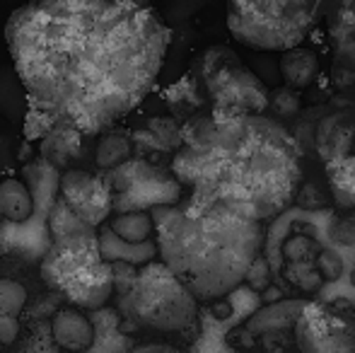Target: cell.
I'll return each instance as SVG.
<instances>
[{"label": "cell", "instance_id": "1", "mask_svg": "<svg viewBox=\"0 0 355 353\" xmlns=\"http://www.w3.org/2000/svg\"><path fill=\"white\" fill-rule=\"evenodd\" d=\"M5 44L29 97L61 126L94 136L153 92L169 29L150 5L29 0L5 22Z\"/></svg>", "mask_w": 355, "mask_h": 353}, {"label": "cell", "instance_id": "2", "mask_svg": "<svg viewBox=\"0 0 355 353\" xmlns=\"http://www.w3.org/2000/svg\"><path fill=\"white\" fill-rule=\"evenodd\" d=\"M172 177L191 189V196L261 223L297 198L302 155L297 141L263 114H211L184 128Z\"/></svg>", "mask_w": 355, "mask_h": 353}, {"label": "cell", "instance_id": "3", "mask_svg": "<svg viewBox=\"0 0 355 353\" xmlns=\"http://www.w3.org/2000/svg\"><path fill=\"white\" fill-rule=\"evenodd\" d=\"M159 261L196 300H220L249 276L263 245V227L215 201L189 196L153 206Z\"/></svg>", "mask_w": 355, "mask_h": 353}, {"label": "cell", "instance_id": "4", "mask_svg": "<svg viewBox=\"0 0 355 353\" xmlns=\"http://www.w3.org/2000/svg\"><path fill=\"white\" fill-rule=\"evenodd\" d=\"M128 271V281L119 286V312L128 325L164 334L201 327L198 300L162 261H148Z\"/></svg>", "mask_w": 355, "mask_h": 353}, {"label": "cell", "instance_id": "5", "mask_svg": "<svg viewBox=\"0 0 355 353\" xmlns=\"http://www.w3.org/2000/svg\"><path fill=\"white\" fill-rule=\"evenodd\" d=\"M44 283L61 293L78 310L104 307L114 295L116 271L104 259L102 240L94 230H83L53 240L39 264Z\"/></svg>", "mask_w": 355, "mask_h": 353}, {"label": "cell", "instance_id": "6", "mask_svg": "<svg viewBox=\"0 0 355 353\" xmlns=\"http://www.w3.org/2000/svg\"><path fill=\"white\" fill-rule=\"evenodd\" d=\"M329 0H227V29L257 51H290L327 17Z\"/></svg>", "mask_w": 355, "mask_h": 353}, {"label": "cell", "instance_id": "7", "mask_svg": "<svg viewBox=\"0 0 355 353\" xmlns=\"http://www.w3.org/2000/svg\"><path fill=\"white\" fill-rule=\"evenodd\" d=\"M196 76L211 97L215 117L263 114L268 107V89L230 49H208L196 61Z\"/></svg>", "mask_w": 355, "mask_h": 353}, {"label": "cell", "instance_id": "8", "mask_svg": "<svg viewBox=\"0 0 355 353\" xmlns=\"http://www.w3.org/2000/svg\"><path fill=\"white\" fill-rule=\"evenodd\" d=\"M297 353H355V312L329 302H307L295 322Z\"/></svg>", "mask_w": 355, "mask_h": 353}, {"label": "cell", "instance_id": "9", "mask_svg": "<svg viewBox=\"0 0 355 353\" xmlns=\"http://www.w3.org/2000/svg\"><path fill=\"white\" fill-rule=\"evenodd\" d=\"M58 201L78 218L83 225L99 227L114 208V191L107 177L92 175L87 170H66L58 177Z\"/></svg>", "mask_w": 355, "mask_h": 353}, {"label": "cell", "instance_id": "10", "mask_svg": "<svg viewBox=\"0 0 355 353\" xmlns=\"http://www.w3.org/2000/svg\"><path fill=\"white\" fill-rule=\"evenodd\" d=\"M307 307V300H278L254 312L242 327L244 346L263 353H293L295 346V322Z\"/></svg>", "mask_w": 355, "mask_h": 353}, {"label": "cell", "instance_id": "11", "mask_svg": "<svg viewBox=\"0 0 355 353\" xmlns=\"http://www.w3.org/2000/svg\"><path fill=\"white\" fill-rule=\"evenodd\" d=\"M51 336L63 353H85L94 344V325L78 307H63L51 317Z\"/></svg>", "mask_w": 355, "mask_h": 353}, {"label": "cell", "instance_id": "12", "mask_svg": "<svg viewBox=\"0 0 355 353\" xmlns=\"http://www.w3.org/2000/svg\"><path fill=\"white\" fill-rule=\"evenodd\" d=\"M327 22L336 58L355 71V0H329Z\"/></svg>", "mask_w": 355, "mask_h": 353}, {"label": "cell", "instance_id": "13", "mask_svg": "<svg viewBox=\"0 0 355 353\" xmlns=\"http://www.w3.org/2000/svg\"><path fill=\"white\" fill-rule=\"evenodd\" d=\"M24 179L8 177L0 182V218L15 225H22L37 211V196H34V179L29 170Z\"/></svg>", "mask_w": 355, "mask_h": 353}, {"label": "cell", "instance_id": "14", "mask_svg": "<svg viewBox=\"0 0 355 353\" xmlns=\"http://www.w3.org/2000/svg\"><path fill=\"white\" fill-rule=\"evenodd\" d=\"M353 136H355V126L343 114H331V117H327L319 123L317 138H314V141H317L319 157L329 165V162L351 155Z\"/></svg>", "mask_w": 355, "mask_h": 353}, {"label": "cell", "instance_id": "15", "mask_svg": "<svg viewBox=\"0 0 355 353\" xmlns=\"http://www.w3.org/2000/svg\"><path fill=\"white\" fill-rule=\"evenodd\" d=\"M83 155V133L71 126H53L42 141V157L53 170H71V165Z\"/></svg>", "mask_w": 355, "mask_h": 353}, {"label": "cell", "instance_id": "16", "mask_svg": "<svg viewBox=\"0 0 355 353\" xmlns=\"http://www.w3.org/2000/svg\"><path fill=\"white\" fill-rule=\"evenodd\" d=\"M27 302V291L12 278H0V344L12 346L19 334V312Z\"/></svg>", "mask_w": 355, "mask_h": 353}, {"label": "cell", "instance_id": "17", "mask_svg": "<svg viewBox=\"0 0 355 353\" xmlns=\"http://www.w3.org/2000/svg\"><path fill=\"white\" fill-rule=\"evenodd\" d=\"M281 76L285 80V87L295 89V92L307 89L319 76V56L312 49L304 46L290 49L281 56Z\"/></svg>", "mask_w": 355, "mask_h": 353}, {"label": "cell", "instance_id": "18", "mask_svg": "<svg viewBox=\"0 0 355 353\" xmlns=\"http://www.w3.org/2000/svg\"><path fill=\"white\" fill-rule=\"evenodd\" d=\"M327 184L338 208H355V155H346L327 165Z\"/></svg>", "mask_w": 355, "mask_h": 353}, {"label": "cell", "instance_id": "19", "mask_svg": "<svg viewBox=\"0 0 355 353\" xmlns=\"http://www.w3.org/2000/svg\"><path fill=\"white\" fill-rule=\"evenodd\" d=\"M109 230L112 235H116L119 240L128 242V245H143L153 237L155 232V221L150 216V211H126L119 213L109 221Z\"/></svg>", "mask_w": 355, "mask_h": 353}, {"label": "cell", "instance_id": "20", "mask_svg": "<svg viewBox=\"0 0 355 353\" xmlns=\"http://www.w3.org/2000/svg\"><path fill=\"white\" fill-rule=\"evenodd\" d=\"M131 157V141L121 133H104L97 143L94 150V162L99 170H119L121 165H126Z\"/></svg>", "mask_w": 355, "mask_h": 353}, {"label": "cell", "instance_id": "21", "mask_svg": "<svg viewBox=\"0 0 355 353\" xmlns=\"http://www.w3.org/2000/svg\"><path fill=\"white\" fill-rule=\"evenodd\" d=\"M283 252H285L288 264H314L319 252H322V247L309 235H293L285 240Z\"/></svg>", "mask_w": 355, "mask_h": 353}, {"label": "cell", "instance_id": "22", "mask_svg": "<svg viewBox=\"0 0 355 353\" xmlns=\"http://www.w3.org/2000/svg\"><path fill=\"white\" fill-rule=\"evenodd\" d=\"M49 230H51L53 240H61V237H66V235H75V232H83V230H92V227L83 225V223H80L61 201H56V206H53L51 213H49Z\"/></svg>", "mask_w": 355, "mask_h": 353}, {"label": "cell", "instance_id": "23", "mask_svg": "<svg viewBox=\"0 0 355 353\" xmlns=\"http://www.w3.org/2000/svg\"><path fill=\"white\" fill-rule=\"evenodd\" d=\"M12 353H63V351L56 346L49 327H34L32 334H27L19 344H15Z\"/></svg>", "mask_w": 355, "mask_h": 353}, {"label": "cell", "instance_id": "24", "mask_svg": "<svg viewBox=\"0 0 355 353\" xmlns=\"http://www.w3.org/2000/svg\"><path fill=\"white\" fill-rule=\"evenodd\" d=\"M285 278L302 291H317L324 283L314 264H285Z\"/></svg>", "mask_w": 355, "mask_h": 353}, {"label": "cell", "instance_id": "25", "mask_svg": "<svg viewBox=\"0 0 355 353\" xmlns=\"http://www.w3.org/2000/svg\"><path fill=\"white\" fill-rule=\"evenodd\" d=\"M314 266H317V271H319V276H322L324 283L338 281V278H341V273H343V259L336 255V252H331V250H322V252H319Z\"/></svg>", "mask_w": 355, "mask_h": 353}, {"label": "cell", "instance_id": "26", "mask_svg": "<svg viewBox=\"0 0 355 353\" xmlns=\"http://www.w3.org/2000/svg\"><path fill=\"white\" fill-rule=\"evenodd\" d=\"M268 107L276 109V114H281V117H290L300 109V97L295 89L281 87L276 92H268Z\"/></svg>", "mask_w": 355, "mask_h": 353}, {"label": "cell", "instance_id": "27", "mask_svg": "<svg viewBox=\"0 0 355 353\" xmlns=\"http://www.w3.org/2000/svg\"><path fill=\"white\" fill-rule=\"evenodd\" d=\"M128 353H187L182 349L172 344H159V341H150V344H141V346H133Z\"/></svg>", "mask_w": 355, "mask_h": 353}, {"label": "cell", "instance_id": "28", "mask_svg": "<svg viewBox=\"0 0 355 353\" xmlns=\"http://www.w3.org/2000/svg\"><path fill=\"white\" fill-rule=\"evenodd\" d=\"M119 3H133V5H150L153 0H119Z\"/></svg>", "mask_w": 355, "mask_h": 353}, {"label": "cell", "instance_id": "29", "mask_svg": "<svg viewBox=\"0 0 355 353\" xmlns=\"http://www.w3.org/2000/svg\"><path fill=\"white\" fill-rule=\"evenodd\" d=\"M353 286H355V271H353Z\"/></svg>", "mask_w": 355, "mask_h": 353}, {"label": "cell", "instance_id": "30", "mask_svg": "<svg viewBox=\"0 0 355 353\" xmlns=\"http://www.w3.org/2000/svg\"><path fill=\"white\" fill-rule=\"evenodd\" d=\"M0 221H3V218H0Z\"/></svg>", "mask_w": 355, "mask_h": 353}]
</instances>
